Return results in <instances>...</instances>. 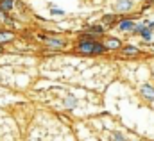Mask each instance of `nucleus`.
Masks as SVG:
<instances>
[{"mask_svg": "<svg viewBox=\"0 0 154 141\" xmlns=\"http://www.w3.org/2000/svg\"><path fill=\"white\" fill-rule=\"evenodd\" d=\"M134 25H136V22H134L133 18L125 16V18H120V20H118V23H116V29H118L120 32H133Z\"/></svg>", "mask_w": 154, "mask_h": 141, "instance_id": "39448f33", "label": "nucleus"}, {"mask_svg": "<svg viewBox=\"0 0 154 141\" xmlns=\"http://www.w3.org/2000/svg\"><path fill=\"white\" fill-rule=\"evenodd\" d=\"M102 43L106 45V48H108V50H120V48L124 46L122 39H120V38H115V36H106Z\"/></svg>", "mask_w": 154, "mask_h": 141, "instance_id": "423d86ee", "label": "nucleus"}, {"mask_svg": "<svg viewBox=\"0 0 154 141\" xmlns=\"http://www.w3.org/2000/svg\"><path fill=\"white\" fill-rule=\"evenodd\" d=\"M16 5V0H0V9L2 11H5V13H9V11H13V7Z\"/></svg>", "mask_w": 154, "mask_h": 141, "instance_id": "9d476101", "label": "nucleus"}, {"mask_svg": "<svg viewBox=\"0 0 154 141\" xmlns=\"http://www.w3.org/2000/svg\"><path fill=\"white\" fill-rule=\"evenodd\" d=\"M38 38L48 46V48H52V50H63V48H66V45H68V41L66 39H63V38H57V36H47V34H38Z\"/></svg>", "mask_w": 154, "mask_h": 141, "instance_id": "f257e3e1", "label": "nucleus"}, {"mask_svg": "<svg viewBox=\"0 0 154 141\" xmlns=\"http://www.w3.org/2000/svg\"><path fill=\"white\" fill-rule=\"evenodd\" d=\"M152 32H154V31H151L149 27H145V29L142 31V34H140V38H142V39H143L145 43H151V41H152Z\"/></svg>", "mask_w": 154, "mask_h": 141, "instance_id": "4468645a", "label": "nucleus"}, {"mask_svg": "<svg viewBox=\"0 0 154 141\" xmlns=\"http://www.w3.org/2000/svg\"><path fill=\"white\" fill-rule=\"evenodd\" d=\"M145 27H147V23H145V22H138V23L134 25V29H133V32H131V34H133V36H140V34H142V31H143Z\"/></svg>", "mask_w": 154, "mask_h": 141, "instance_id": "dca6fc26", "label": "nucleus"}, {"mask_svg": "<svg viewBox=\"0 0 154 141\" xmlns=\"http://www.w3.org/2000/svg\"><path fill=\"white\" fill-rule=\"evenodd\" d=\"M100 23H102L106 29H109V27L116 25V23H118V16H116V13H106V14H102Z\"/></svg>", "mask_w": 154, "mask_h": 141, "instance_id": "0eeeda50", "label": "nucleus"}, {"mask_svg": "<svg viewBox=\"0 0 154 141\" xmlns=\"http://www.w3.org/2000/svg\"><path fill=\"white\" fill-rule=\"evenodd\" d=\"M147 27H149V29H151V31H154V20H151V22H149V23H147Z\"/></svg>", "mask_w": 154, "mask_h": 141, "instance_id": "a211bd4d", "label": "nucleus"}, {"mask_svg": "<svg viewBox=\"0 0 154 141\" xmlns=\"http://www.w3.org/2000/svg\"><path fill=\"white\" fill-rule=\"evenodd\" d=\"M0 22H2V23H7V25H13V27H14V20L9 16V13L2 11V9H0Z\"/></svg>", "mask_w": 154, "mask_h": 141, "instance_id": "ddd939ff", "label": "nucleus"}, {"mask_svg": "<svg viewBox=\"0 0 154 141\" xmlns=\"http://www.w3.org/2000/svg\"><path fill=\"white\" fill-rule=\"evenodd\" d=\"M111 141H129V140L125 138L124 132H120V130H113V132H111Z\"/></svg>", "mask_w": 154, "mask_h": 141, "instance_id": "2eb2a0df", "label": "nucleus"}, {"mask_svg": "<svg viewBox=\"0 0 154 141\" xmlns=\"http://www.w3.org/2000/svg\"><path fill=\"white\" fill-rule=\"evenodd\" d=\"M2 52H4V46H2V45H0V54H2Z\"/></svg>", "mask_w": 154, "mask_h": 141, "instance_id": "6ab92c4d", "label": "nucleus"}, {"mask_svg": "<svg viewBox=\"0 0 154 141\" xmlns=\"http://www.w3.org/2000/svg\"><path fill=\"white\" fill-rule=\"evenodd\" d=\"M134 7V2L133 0H116L115 2V11L116 13H127Z\"/></svg>", "mask_w": 154, "mask_h": 141, "instance_id": "6e6552de", "label": "nucleus"}, {"mask_svg": "<svg viewBox=\"0 0 154 141\" xmlns=\"http://www.w3.org/2000/svg\"><path fill=\"white\" fill-rule=\"evenodd\" d=\"M138 93H140V97H142L145 102L154 104V86L151 82H143V84L138 88Z\"/></svg>", "mask_w": 154, "mask_h": 141, "instance_id": "f03ea898", "label": "nucleus"}, {"mask_svg": "<svg viewBox=\"0 0 154 141\" xmlns=\"http://www.w3.org/2000/svg\"><path fill=\"white\" fill-rule=\"evenodd\" d=\"M106 52H108L106 45H104L102 41H99V39H97V41H95V45H93V57H95V56H104Z\"/></svg>", "mask_w": 154, "mask_h": 141, "instance_id": "1a4fd4ad", "label": "nucleus"}, {"mask_svg": "<svg viewBox=\"0 0 154 141\" xmlns=\"http://www.w3.org/2000/svg\"><path fill=\"white\" fill-rule=\"evenodd\" d=\"M82 32H86V34H90V36H93V38L99 39L100 36L106 34V27H104L102 23H93V25H86Z\"/></svg>", "mask_w": 154, "mask_h": 141, "instance_id": "20e7f679", "label": "nucleus"}, {"mask_svg": "<svg viewBox=\"0 0 154 141\" xmlns=\"http://www.w3.org/2000/svg\"><path fill=\"white\" fill-rule=\"evenodd\" d=\"M48 7H50V13H52V16H65V14H66L63 9H59V7H56V5H52V4H50Z\"/></svg>", "mask_w": 154, "mask_h": 141, "instance_id": "f3484780", "label": "nucleus"}, {"mask_svg": "<svg viewBox=\"0 0 154 141\" xmlns=\"http://www.w3.org/2000/svg\"><path fill=\"white\" fill-rule=\"evenodd\" d=\"M120 56L133 59V57H140V56H142V50H140L136 45H124V46L120 48Z\"/></svg>", "mask_w": 154, "mask_h": 141, "instance_id": "7ed1b4c3", "label": "nucleus"}, {"mask_svg": "<svg viewBox=\"0 0 154 141\" xmlns=\"http://www.w3.org/2000/svg\"><path fill=\"white\" fill-rule=\"evenodd\" d=\"M65 107L66 109H75L77 107V98L74 97V95H68V97H65Z\"/></svg>", "mask_w": 154, "mask_h": 141, "instance_id": "f8f14e48", "label": "nucleus"}, {"mask_svg": "<svg viewBox=\"0 0 154 141\" xmlns=\"http://www.w3.org/2000/svg\"><path fill=\"white\" fill-rule=\"evenodd\" d=\"M11 39H14V34H13L11 31H4V29H0V45H2V43H9Z\"/></svg>", "mask_w": 154, "mask_h": 141, "instance_id": "9b49d317", "label": "nucleus"}]
</instances>
